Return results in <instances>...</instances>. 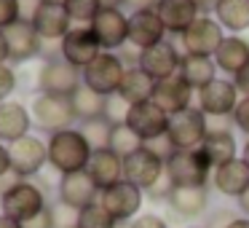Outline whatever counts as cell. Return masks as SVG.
I'll list each match as a JSON object with an SVG mask.
<instances>
[{
    "label": "cell",
    "instance_id": "obj_1",
    "mask_svg": "<svg viewBox=\"0 0 249 228\" xmlns=\"http://www.w3.org/2000/svg\"><path fill=\"white\" fill-rule=\"evenodd\" d=\"M91 145L81 129H65L49 137V164L62 174L83 172L91 158Z\"/></svg>",
    "mask_w": 249,
    "mask_h": 228
},
{
    "label": "cell",
    "instance_id": "obj_2",
    "mask_svg": "<svg viewBox=\"0 0 249 228\" xmlns=\"http://www.w3.org/2000/svg\"><path fill=\"white\" fill-rule=\"evenodd\" d=\"M214 172L204 151H174L166 158V177L174 188H206V180Z\"/></svg>",
    "mask_w": 249,
    "mask_h": 228
},
{
    "label": "cell",
    "instance_id": "obj_3",
    "mask_svg": "<svg viewBox=\"0 0 249 228\" xmlns=\"http://www.w3.org/2000/svg\"><path fill=\"white\" fill-rule=\"evenodd\" d=\"M206 134H209V121L198 108H188L182 113L169 115L166 140L174 151H196L204 145Z\"/></svg>",
    "mask_w": 249,
    "mask_h": 228
},
{
    "label": "cell",
    "instance_id": "obj_4",
    "mask_svg": "<svg viewBox=\"0 0 249 228\" xmlns=\"http://www.w3.org/2000/svg\"><path fill=\"white\" fill-rule=\"evenodd\" d=\"M166 177V158L156 153L150 145H142L137 153L124 158V180L142 190L156 188Z\"/></svg>",
    "mask_w": 249,
    "mask_h": 228
},
{
    "label": "cell",
    "instance_id": "obj_5",
    "mask_svg": "<svg viewBox=\"0 0 249 228\" xmlns=\"http://www.w3.org/2000/svg\"><path fill=\"white\" fill-rule=\"evenodd\" d=\"M46 196L33 180H22L17 183L6 196H0V215L11 217L17 223H27L33 220L38 212L46 209Z\"/></svg>",
    "mask_w": 249,
    "mask_h": 228
},
{
    "label": "cell",
    "instance_id": "obj_6",
    "mask_svg": "<svg viewBox=\"0 0 249 228\" xmlns=\"http://www.w3.org/2000/svg\"><path fill=\"white\" fill-rule=\"evenodd\" d=\"M126 70H129V67L124 65V59H121L118 54L102 51V54L83 70V83H86L89 89H94L97 94H102V97H113V94H118Z\"/></svg>",
    "mask_w": 249,
    "mask_h": 228
},
{
    "label": "cell",
    "instance_id": "obj_7",
    "mask_svg": "<svg viewBox=\"0 0 249 228\" xmlns=\"http://www.w3.org/2000/svg\"><path fill=\"white\" fill-rule=\"evenodd\" d=\"M33 121L49 134L65 132L72 126L75 113H72L70 97H56V94H38L33 99Z\"/></svg>",
    "mask_w": 249,
    "mask_h": 228
},
{
    "label": "cell",
    "instance_id": "obj_8",
    "mask_svg": "<svg viewBox=\"0 0 249 228\" xmlns=\"http://www.w3.org/2000/svg\"><path fill=\"white\" fill-rule=\"evenodd\" d=\"M124 121L129 124V129H134V134L140 137L142 142H153V140H163L169 132V115L158 108L156 102H142L134 105V108L126 110Z\"/></svg>",
    "mask_w": 249,
    "mask_h": 228
},
{
    "label": "cell",
    "instance_id": "obj_9",
    "mask_svg": "<svg viewBox=\"0 0 249 228\" xmlns=\"http://www.w3.org/2000/svg\"><path fill=\"white\" fill-rule=\"evenodd\" d=\"M222 40H225V35H222L220 22L212 19V17H198L188 27V33L182 35V49H185V54L212 57V59H214V54L220 51Z\"/></svg>",
    "mask_w": 249,
    "mask_h": 228
},
{
    "label": "cell",
    "instance_id": "obj_10",
    "mask_svg": "<svg viewBox=\"0 0 249 228\" xmlns=\"http://www.w3.org/2000/svg\"><path fill=\"white\" fill-rule=\"evenodd\" d=\"M8 153H11V169L22 180H27L33 174H38L43 169V164L49 161V142H43L35 134H27L22 140L11 142Z\"/></svg>",
    "mask_w": 249,
    "mask_h": 228
},
{
    "label": "cell",
    "instance_id": "obj_11",
    "mask_svg": "<svg viewBox=\"0 0 249 228\" xmlns=\"http://www.w3.org/2000/svg\"><path fill=\"white\" fill-rule=\"evenodd\" d=\"M89 27L102 43V51H121L129 43V17L124 8H102Z\"/></svg>",
    "mask_w": 249,
    "mask_h": 228
},
{
    "label": "cell",
    "instance_id": "obj_12",
    "mask_svg": "<svg viewBox=\"0 0 249 228\" xmlns=\"http://www.w3.org/2000/svg\"><path fill=\"white\" fill-rule=\"evenodd\" d=\"M62 59L70 62L78 70H86L99 54H102V43L94 35L91 27H72L70 33L62 38Z\"/></svg>",
    "mask_w": 249,
    "mask_h": 228
},
{
    "label": "cell",
    "instance_id": "obj_13",
    "mask_svg": "<svg viewBox=\"0 0 249 228\" xmlns=\"http://www.w3.org/2000/svg\"><path fill=\"white\" fill-rule=\"evenodd\" d=\"M83 73L78 67H72L65 59H49L40 67L38 86L40 94H56V97H72L75 89L81 86Z\"/></svg>",
    "mask_w": 249,
    "mask_h": 228
},
{
    "label": "cell",
    "instance_id": "obj_14",
    "mask_svg": "<svg viewBox=\"0 0 249 228\" xmlns=\"http://www.w3.org/2000/svg\"><path fill=\"white\" fill-rule=\"evenodd\" d=\"M99 204H102L118 223H131L134 217H140L137 212H140V207H142V188L121 180L118 185L102 190Z\"/></svg>",
    "mask_w": 249,
    "mask_h": 228
},
{
    "label": "cell",
    "instance_id": "obj_15",
    "mask_svg": "<svg viewBox=\"0 0 249 228\" xmlns=\"http://www.w3.org/2000/svg\"><path fill=\"white\" fill-rule=\"evenodd\" d=\"M238 105V89L236 83L225 81V78H217L212 81L206 89L198 92V110L206 115V118H225V115H233Z\"/></svg>",
    "mask_w": 249,
    "mask_h": 228
},
{
    "label": "cell",
    "instance_id": "obj_16",
    "mask_svg": "<svg viewBox=\"0 0 249 228\" xmlns=\"http://www.w3.org/2000/svg\"><path fill=\"white\" fill-rule=\"evenodd\" d=\"M179 62H182V57H179L177 46L166 43V40L158 43V46H153V49H145L140 54V67L156 83L169 81V78L177 76V73H179Z\"/></svg>",
    "mask_w": 249,
    "mask_h": 228
},
{
    "label": "cell",
    "instance_id": "obj_17",
    "mask_svg": "<svg viewBox=\"0 0 249 228\" xmlns=\"http://www.w3.org/2000/svg\"><path fill=\"white\" fill-rule=\"evenodd\" d=\"M163 35H166V27L158 11H134L129 17V46H134L137 51L163 43Z\"/></svg>",
    "mask_w": 249,
    "mask_h": 228
},
{
    "label": "cell",
    "instance_id": "obj_18",
    "mask_svg": "<svg viewBox=\"0 0 249 228\" xmlns=\"http://www.w3.org/2000/svg\"><path fill=\"white\" fill-rule=\"evenodd\" d=\"M97 193L99 188L94 185V180L89 177V172H72V174H62L59 180V201L72 209H86L97 201Z\"/></svg>",
    "mask_w": 249,
    "mask_h": 228
},
{
    "label": "cell",
    "instance_id": "obj_19",
    "mask_svg": "<svg viewBox=\"0 0 249 228\" xmlns=\"http://www.w3.org/2000/svg\"><path fill=\"white\" fill-rule=\"evenodd\" d=\"M33 27L38 30L40 38L54 40V38H65L67 33L72 30V17L67 14L65 6H54V3H40L35 6L33 11Z\"/></svg>",
    "mask_w": 249,
    "mask_h": 228
},
{
    "label": "cell",
    "instance_id": "obj_20",
    "mask_svg": "<svg viewBox=\"0 0 249 228\" xmlns=\"http://www.w3.org/2000/svg\"><path fill=\"white\" fill-rule=\"evenodd\" d=\"M3 35H6V43H8V59L24 62V59H30V57L40 54V40L43 38L38 35V30L33 27L30 19L14 22L11 27L3 30Z\"/></svg>",
    "mask_w": 249,
    "mask_h": 228
},
{
    "label": "cell",
    "instance_id": "obj_21",
    "mask_svg": "<svg viewBox=\"0 0 249 228\" xmlns=\"http://www.w3.org/2000/svg\"><path fill=\"white\" fill-rule=\"evenodd\" d=\"M86 172L94 180V185L99 188V193H102V190L113 188V185H118L124 180V158L118 153H113L110 148L94 151L91 158H89Z\"/></svg>",
    "mask_w": 249,
    "mask_h": 228
},
{
    "label": "cell",
    "instance_id": "obj_22",
    "mask_svg": "<svg viewBox=\"0 0 249 228\" xmlns=\"http://www.w3.org/2000/svg\"><path fill=\"white\" fill-rule=\"evenodd\" d=\"M190 99H193V89L188 86L182 76H174L169 81H161L156 83V94H153V102L163 110L166 115H174V113H182V110L190 108Z\"/></svg>",
    "mask_w": 249,
    "mask_h": 228
},
{
    "label": "cell",
    "instance_id": "obj_23",
    "mask_svg": "<svg viewBox=\"0 0 249 228\" xmlns=\"http://www.w3.org/2000/svg\"><path fill=\"white\" fill-rule=\"evenodd\" d=\"M156 11L161 17L166 33H174V35H185L190 24L201 17L196 0H161Z\"/></svg>",
    "mask_w": 249,
    "mask_h": 228
},
{
    "label": "cell",
    "instance_id": "obj_24",
    "mask_svg": "<svg viewBox=\"0 0 249 228\" xmlns=\"http://www.w3.org/2000/svg\"><path fill=\"white\" fill-rule=\"evenodd\" d=\"M212 183L220 190L222 196H231V199H241L249 190V164L244 158H236L231 164H222L212 172Z\"/></svg>",
    "mask_w": 249,
    "mask_h": 228
},
{
    "label": "cell",
    "instance_id": "obj_25",
    "mask_svg": "<svg viewBox=\"0 0 249 228\" xmlns=\"http://www.w3.org/2000/svg\"><path fill=\"white\" fill-rule=\"evenodd\" d=\"M153 94H156V81L147 76L142 67H129L121 81V89H118V99L126 102L129 108L134 105H142V102H150Z\"/></svg>",
    "mask_w": 249,
    "mask_h": 228
},
{
    "label": "cell",
    "instance_id": "obj_26",
    "mask_svg": "<svg viewBox=\"0 0 249 228\" xmlns=\"http://www.w3.org/2000/svg\"><path fill=\"white\" fill-rule=\"evenodd\" d=\"M30 134V113L19 102H0V140L17 142Z\"/></svg>",
    "mask_w": 249,
    "mask_h": 228
},
{
    "label": "cell",
    "instance_id": "obj_27",
    "mask_svg": "<svg viewBox=\"0 0 249 228\" xmlns=\"http://www.w3.org/2000/svg\"><path fill=\"white\" fill-rule=\"evenodd\" d=\"M166 201L177 217L193 220V217L204 215L206 204H209V193H206V188H172Z\"/></svg>",
    "mask_w": 249,
    "mask_h": 228
},
{
    "label": "cell",
    "instance_id": "obj_28",
    "mask_svg": "<svg viewBox=\"0 0 249 228\" xmlns=\"http://www.w3.org/2000/svg\"><path fill=\"white\" fill-rule=\"evenodd\" d=\"M217 62L212 57H193V54H182V62H179V76L188 81V86L193 92H201L206 89L212 81H217Z\"/></svg>",
    "mask_w": 249,
    "mask_h": 228
},
{
    "label": "cell",
    "instance_id": "obj_29",
    "mask_svg": "<svg viewBox=\"0 0 249 228\" xmlns=\"http://www.w3.org/2000/svg\"><path fill=\"white\" fill-rule=\"evenodd\" d=\"M201 151H204L206 161L212 164V169L222 167V164H231L236 161V137L231 134V132L225 129H209V134H206L204 145H201Z\"/></svg>",
    "mask_w": 249,
    "mask_h": 228
},
{
    "label": "cell",
    "instance_id": "obj_30",
    "mask_svg": "<svg viewBox=\"0 0 249 228\" xmlns=\"http://www.w3.org/2000/svg\"><path fill=\"white\" fill-rule=\"evenodd\" d=\"M214 62L225 73L236 76V73H241L249 65V43L244 38H238V35H231V38L222 40L220 51L214 54Z\"/></svg>",
    "mask_w": 249,
    "mask_h": 228
},
{
    "label": "cell",
    "instance_id": "obj_31",
    "mask_svg": "<svg viewBox=\"0 0 249 228\" xmlns=\"http://www.w3.org/2000/svg\"><path fill=\"white\" fill-rule=\"evenodd\" d=\"M72 102V113H75V118L81 121H91V118H102V115H107V97H102V94H97L94 89H89L86 83H81V86L75 89V94L70 97Z\"/></svg>",
    "mask_w": 249,
    "mask_h": 228
},
{
    "label": "cell",
    "instance_id": "obj_32",
    "mask_svg": "<svg viewBox=\"0 0 249 228\" xmlns=\"http://www.w3.org/2000/svg\"><path fill=\"white\" fill-rule=\"evenodd\" d=\"M214 14L220 27L231 30V33L249 30V0H220Z\"/></svg>",
    "mask_w": 249,
    "mask_h": 228
},
{
    "label": "cell",
    "instance_id": "obj_33",
    "mask_svg": "<svg viewBox=\"0 0 249 228\" xmlns=\"http://www.w3.org/2000/svg\"><path fill=\"white\" fill-rule=\"evenodd\" d=\"M145 142L134 134V129H129L126 121H115L113 124V134H110V151L118 153L121 158H129L131 153H137Z\"/></svg>",
    "mask_w": 249,
    "mask_h": 228
},
{
    "label": "cell",
    "instance_id": "obj_34",
    "mask_svg": "<svg viewBox=\"0 0 249 228\" xmlns=\"http://www.w3.org/2000/svg\"><path fill=\"white\" fill-rule=\"evenodd\" d=\"M113 124L115 121L110 115H102V118H91L83 121L81 134L89 140L91 151H102V148H110V134H113Z\"/></svg>",
    "mask_w": 249,
    "mask_h": 228
},
{
    "label": "cell",
    "instance_id": "obj_35",
    "mask_svg": "<svg viewBox=\"0 0 249 228\" xmlns=\"http://www.w3.org/2000/svg\"><path fill=\"white\" fill-rule=\"evenodd\" d=\"M115 226H118V220L99 201H94L91 207L78 212V228H115Z\"/></svg>",
    "mask_w": 249,
    "mask_h": 228
},
{
    "label": "cell",
    "instance_id": "obj_36",
    "mask_svg": "<svg viewBox=\"0 0 249 228\" xmlns=\"http://www.w3.org/2000/svg\"><path fill=\"white\" fill-rule=\"evenodd\" d=\"M65 8L75 22H89L91 24V19L102 11V0H67Z\"/></svg>",
    "mask_w": 249,
    "mask_h": 228
},
{
    "label": "cell",
    "instance_id": "obj_37",
    "mask_svg": "<svg viewBox=\"0 0 249 228\" xmlns=\"http://www.w3.org/2000/svg\"><path fill=\"white\" fill-rule=\"evenodd\" d=\"M51 212H54L56 228H75L78 226V209H72V207L56 201V204H51Z\"/></svg>",
    "mask_w": 249,
    "mask_h": 228
},
{
    "label": "cell",
    "instance_id": "obj_38",
    "mask_svg": "<svg viewBox=\"0 0 249 228\" xmlns=\"http://www.w3.org/2000/svg\"><path fill=\"white\" fill-rule=\"evenodd\" d=\"M19 19V0H0V30L11 27Z\"/></svg>",
    "mask_w": 249,
    "mask_h": 228
},
{
    "label": "cell",
    "instance_id": "obj_39",
    "mask_svg": "<svg viewBox=\"0 0 249 228\" xmlns=\"http://www.w3.org/2000/svg\"><path fill=\"white\" fill-rule=\"evenodd\" d=\"M14 89H17V73L8 65H0V102H6Z\"/></svg>",
    "mask_w": 249,
    "mask_h": 228
},
{
    "label": "cell",
    "instance_id": "obj_40",
    "mask_svg": "<svg viewBox=\"0 0 249 228\" xmlns=\"http://www.w3.org/2000/svg\"><path fill=\"white\" fill-rule=\"evenodd\" d=\"M233 124H236L244 134H249V97L238 99L236 110H233Z\"/></svg>",
    "mask_w": 249,
    "mask_h": 228
},
{
    "label": "cell",
    "instance_id": "obj_41",
    "mask_svg": "<svg viewBox=\"0 0 249 228\" xmlns=\"http://www.w3.org/2000/svg\"><path fill=\"white\" fill-rule=\"evenodd\" d=\"M22 228H56V223H54V212H51V204L46 207L43 212H38V215H35L33 220L22 223Z\"/></svg>",
    "mask_w": 249,
    "mask_h": 228
},
{
    "label": "cell",
    "instance_id": "obj_42",
    "mask_svg": "<svg viewBox=\"0 0 249 228\" xmlns=\"http://www.w3.org/2000/svg\"><path fill=\"white\" fill-rule=\"evenodd\" d=\"M129 226L131 228H169L166 220H163V217H158V215H140V217H134Z\"/></svg>",
    "mask_w": 249,
    "mask_h": 228
},
{
    "label": "cell",
    "instance_id": "obj_43",
    "mask_svg": "<svg viewBox=\"0 0 249 228\" xmlns=\"http://www.w3.org/2000/svg\"><path fill=\"white\" fill-rule=\"evenodd\" d=\"M158 3H161V0H126V6L131 8V14L134 11H156Z\"/></svg>",
    "mask_w": 249,
    "mask_h": 228
},
{
    "label": "cell",
    "instance_id": "obj_44",
    "mask_svg": "<svg viewBox=\"0 0 249 228\" xmlns=\"http://www.w3.org/2000/svg\"><path fill=\"white\" fill-rule=\"evenodd\" d=\"M17 183H22V177H19V174L14 172V169H11L8 174H3V177H0V196H6V193H8V190H11Z\"/></svg>",
    "mask_w": 249,
    "mask_h": 228
},
{
    "label": "cell",
    "instance_id": "obj_45",
    "mask_svg": "<svg viewBox=\"0 0 249 228\" xmlns=\"http://www.w3.org/2000/svg\"><path fill=\"white\" fill-rule=\"evenodd\" d=\"M233 78H236V81H233V83H236V89H238V92H241L244 97H249V65L244 67L241 73H236V76H233Z\"/></svg>",
    "mask_w": 249,
    "mask_h": 228
},
{
    "label": "cell",
    "instance_id": "obj_46",
    "mask_svg": "<svg viewBox=\"0 0 249 228\" xmlns=\"http://www.w3.org/2000/svg\"><path fill=\"white\" fill-rule=\"evenodd\" d=\"M8 172H11V153H8V148L0 142V177L8 174Z\"/></svg>",
    "mask_w": 249,
    "mask_h": 228
},
{
    "label": "cell",
    "instance_id": "obj_47",
    "mask_svg": "<svg viewBox=\"0 0 249 228\" xmlns=\"http://www.w3.org/2000/svg\"><path fill=\"white\" fill-rule=\"evenodd\" d=\"M196 6H198L201 17H206L209 11H217V6H220V0H196Z\"/></svg>",
    "mask_w": 249,
    "mask_h": 228
},
{
    "label": "cell",
    "instance_id": "obj_48",
    "mask_svg": "<svg viewBox=\"0 0 249 228\" xmlns=\"http://www.w3.org/2000/svg\"><path fill=\"white\" fill-rule=\"evenodd\" d=\"M225 228H249V217H231Z\"/></svg>",
    "mask_w": 249,
    "mask_h": 228
},
{
    "label": "cell",
    "instance_id": "obj_49",
    "mask_svg": "<svg viewBox=\"0 0 249 228\" xmlns=\"http://www.w3.org/2000/svg\"><path fill=\"white\" fill-rule=\"evenodd\" d=\"M6 59H8V43H6L3 30H0V65H6Z\"/></svg>",
    "mask_w": 249,
    "mask_h": 228
},
{
    "label": "cell",
    "instance_id": "obj_50",
    "mask_svg": "<svg viewBox=\"0 0 249 228\" xmlns=\"http://www.w3.org/2000/svg\"><path fill=\"white\" fill-rule=\"evenodd\" d=\"M236 201H238V209L244 212V217H249V190L241 196V199H236Z\"/></svg>",
    "mask_w": 249,
    "mask_h": 228
},
{
    "label": "cell",
    "instance_id": "obj_51",
    "mask_svg": "<svg viewBox=\"0 0 249 228\" xmlns=\"http://www.w3.org/2000/svg\"><path fill=\"white\" fill-rule=\"evenodd\" d=\"M0 228H22V223L11 220V217H6V215H0Z\"/></svg>",
    "mask_w": 249,
    "mask_h": 228
},
{
    "label": "cell",
    "instance_id": "obj_52",
    "mask_svg": "<svg viewBox=\"0 0 249 228\" xmlns=\"http://www.w3.org/2000/svg\"><path fill=\"white\" fill-rule=\"evenodd\" d=\"M126 6V0H102V8H121Z\"/></svg>",
    "mask_w": 249,
    "mask_h": 228
},
{
    "label": "cell",
    "instance_id": "obj_53",
    "mask_svg": "<svg viewBox=\"0 0 249 228\" xmlns=\"http://www.w3.org/2000/svg\"><path fill=\"white\" fill-rule=\"evenodd\" d=\"M40 3H54V6H65L67 0H40Z\"/></svg>",
    "mask_w": 249,
    "mask_h": 228
},
{
    "label": "cell",
    "instance_id": "obj_54",
    "mask_svg": "<svg viewBox=\"0 0 249 228\" xmlns=\"http://www.w3.org/2000/svg\"><path fill=\"white\" fill-rule=\"evenodd\" d=\"M241 158H244V161L249 164V142H247V145H244V156H241Z\"/></svg>",
    "mask_w": 249,
    "mask_h": 228
},
{
    "label": "cell",
    "instance_id": "obj_55",
    "mask_svg": "<svg viewBox=\"0 0 249 228\" xmlns=\"http://www.w3.org/2000/svg\"><path fill=\"white\" fill-rule=\"evenodd\" d=\"M115 228H131V226H129V223H118Z\"/></svg>",
    "mask_w": 249,
    "mask_h": 228
},
{
    "label": "cell",
    "instance_id": "obj_56",
    "mask_svg": "<svg viewBox=\"0 0 249 228\" xmlns=\"http://www.w3.org/2000/svg\"><path fill=\"white\" fill-rule=\"evenodd\" d=\"M75 228H78V226H75Z\"/></svg>",
    "mask_w": 249,
    "mask_h": 228
}]
</instances>
